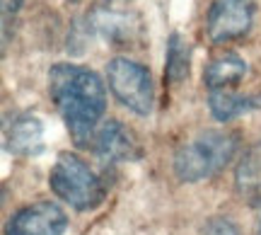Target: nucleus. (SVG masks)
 I'll return each mask as SVG.
<instances>
[{
	"label": "nucleus",
	"instance_id": "20e7f679",
	"mask_svg": "<svg viewBox=\"0 0 261 235\" xmlns=\"http://www.w3.org/2000/svg\"><path fill=\"white\" fill-rule=\"evenodd\" d=\"M107 83L119 102L138 116H148L155 104V83L143 63L116 56L107 66Z\"/></svg>",
	"mask_w": 261,
	"mask_h": 235
},
{
	"label": "nucleus",
	"instance_id": "f03ea898",
	"mask_svg": "<svg viewBox=\"0 0 261 235\" xmlns=\"http://www.w3.org/2000/svg\"><path fill=\"white\" fill-rule=\"evenodd\" d=\"M240 136L223 129H205L181 143L174 153V175L181 182H201L218 175L234 158Z\"/></svg>",
	"mask_w": 261,
	"mask_h": 235
},
{
	"label": "nucleus",
	"instance_id": "f8f14e48",
	"mask_svg": "<svg viewBox=\"0 0 261 235\" xmlns=\"http://www.w3.org/2000/svg\"><path fill=\"white\" fill-rule=\"evenodd\" d=\"M191 73V44L179 32L167 39V54H165V78L169 83H181Z\"/></svg>",
	"mask_w": 261,
	"mask_h": 235
},
{
	"label": "nucleus",
	"instance_id": "423d86ee",
	"mask_svg": "<svg viewBox=\"0 0 261 235\" xmlns=\"http://www.w3.org/2000/svg\"><path fill=\"white\" fill-rule=\"evenodd\" d=\"M68 228L65 211L54 201H37L19 208L8 221L5 235H61Z\"/></svg>",
	"mask_w": 261,
	"mask_h": 235
},
{
	"label": "nucleus",
	"instance_id": "1a4fd4ad",
	"mask_svg": "<svg viewBox=\"0 0 261 235\" xmlns=\"http://www.w3.org/2000/svg\"><path fill=\"white\" fill-rule=\"evenodd\" d=\"M247 76V61L234 51H225L211 58V63L203 68V85L215 92V90H227L237 85Z\"/></svg>",
	"mask_w": 261,
	"mask_h": 235
},
{
	"label": "nucleus",
	"instance_id": "39448f33",
	"mask_svg": "<svg viewBox=\"0 0 261 235\" xmlns=\"http://www.w3.org/2000/svg\"><path fill=\"white\" fill-rule=\"evenodd\" d=\"M256 0H213L205 17V34L213 44H227L249 34Z\"/></svg>",
	"mask_w": 261,
	"mask_h": 235
},
{
	"label": "nucleus",
	"instance_id": "0eeeda50",
	"mask_svg": "<svg viewBox=\"0 0 261 235\" xmlns=\"http://www.w3.org/2000/svg\"><path fill=\"white\" fill-rule=\"evenodd\" d=\"M92 153L102 162H128L140 158V143L128 126L116 119L104 122L92 138Z\"/></svg>",
	"mask_w": 261,
	"mask_h": 235
},
{
	"label": "nucleus",
	"instance_id": "dca6fc26",
	"mask_svg": "<svg viewBox=\"0 0 261 235\" xmlns=\"http://www.w3.org/2000/svg\"><path fill=\"white\" fill-rule=\"evenodd\" d=\"M68 3H77V0H68Z\"/></svg>",
	"mask_w": 261,
	"mask_h": 235
},
{
	"label": "nucleus",
	"instance_id": "6e6552de",
	"mask_svg": "<svg viewBox=\"0 0 261 235\" xmlns=\"http://www.w3.org/2000/svg\"><path fill=\"white\" fill-rule=\"evenodd\" d=\"M5 148L19 158L37 155L44 148V124L34 114H15L5 126Z\"/></svg>",
	"mask_w": 261,
	"mask_h": 235
},
{
	"label": "nucleus",
	"instance_id": "9b49d317",
	"mask_svg": "<svg viewBox=\"0 0 261 235\" xmlns=\"http://www.w3.org/2000/svg\"><path fill=\"white\" fill-rule=\"evenodd\" d=\"M234 187L242 197L261 194V141L249 146L234 168Z\"/></svg>",
	"mask_w": 261,
	"mask_h": 235
},
{
	"label": "nucleus",
	"instance_id": "ddd939ff",
	"mask_svg": "<svg viewBox=\"0 0 261 235\" xmlns=\"http://www.w3.org/2000/svg\"><path fill=\"white\" fill-rule=\"evenodd\" d=\"M201 235H240V228L234 226L230 218L215 216L205 221V226L201 228Z\"/></svg>",
	"mask_w": 261,
	"mask_h": 235
},
{
	"label": "nucleus",
	"instance_id": "9d476101",
	"mask_svg": "<svg viewBox=\"0 0 261 235\" xmlns=\"http://www.w3.org/2000/svg\"><path fill=\"white\" fill-rule=\"evenodd\" d=\"M261 107V95H240L232 90H215L208 95V109L218 122H232Z\"/></svg>",
	"mask_w": 261,
	"mask_h": 235
},
{
	"label": "nucleus",
	"instance_id": "2eb2a0df",
	"mask_svg": "<svg viewBox=\"0 0 261 235\" xmlns=\"http://www.w3.org/2000/svg\"><path fill=\"white\" fill-rule=\"evenodd\" d=\"M256 233L261 235V214H259V223H256Z\"/></svg>",
	"mask_w": 261,
	"mask_h": 235
},
{
	"label": "nucleus",
	"instance_id": "f257e3e1",
	"mask_svg": "<svg viewBox=\"0 0 261 235\" xmlns=\"http://www.w3.org/2000/svg\"><path fill=\"white\" fill-rule=\"evenodd\" d=\"M48 95L63 116L75 146H92L97 124L107 112V90L94 70L75 63H56L48 70Z\"/></svg>",
	"mask_w": 261,
	"mask_h": 235
},
{
	"label": "nucleus",
	"instance_id": "7ed1b4c3",
	"mask_svg": "<svg viewBox=\"0 0 261 235\" xmlns=\"http://www.w3.org/2000/svg\"><path fill=\"white\" fill-rule=\"evenodd\" d=\"M48 187L75 211H94L107 197L104 179L75 153L58 155L48 172Z\"/></svg>",
	"mask_w": 261,
	"mask_h": 235
},
{
	"label": "nucleus",
	"instance_id": "4468645a",
	"mask_svg": "<svg viewBox=\"0 0 261 235\" xmlns=\"http://www.w3.org/2000/svg\"><path fill=\"white\" fill-rule=\"evenodd\" d=\"M0 3H3V41H5L8 39V29H10V19L19 12L24 0H0Z\"/></svg>",
	"mask_w": 261,
	"mask_h": 235
}]
</instances>
